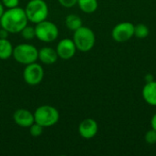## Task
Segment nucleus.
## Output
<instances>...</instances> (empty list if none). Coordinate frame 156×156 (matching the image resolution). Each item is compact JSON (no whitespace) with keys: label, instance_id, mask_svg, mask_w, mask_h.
<instances>
[{"label":"nucleus","instance_id":"obj_10","mask_svg":"<svg viewBox=\"0 0 156 156\" xmlns=\"http://www.w3.org/2000/svg\"><path fill=\"white\" fill-rule=\"evenodd\" d=\"M79 133L84 139H91L96 136L99 131L98 123L91 118L84 119L79 125Z\"/></svg>","mask_w":156,"mask_h":156},{"label":"nucleus","instance_id":"obj_20","mask_svg":"<svg viewBox=\"0 0 156 156\" xmlns=\"http://www.w3.org/2000/svg\"><path fill=\"white\" fill-rule=\"evenodd\" d=\"M144 140L148 144H156V131L151 129L146 132L144 135Z\"/></svg>","mask_w":156,"mask_h":156},{"label":"nucleus","instance_id":"obj_12","mask_svg":"<svg viewBox=\"0 0 156 156\" xmlns=\"http://www.w3.org/2000/svg\"><path fill=\"white\" fill-rule=\"evenodd\" d=\"M142 94L146 103L152 106H156V81L151 80L147 82L143 88Z\"/></svg>","mask_w":156,"mask_h":156},{"label":"nucleus","instance_id":"obj_8","mask_svg":"<svg viewBox=\"0 0 156 156\" xmlns=\"http://www.w3.org/2000/svg\"><path fill=\"white\" fill-rule=\"evenodd\" d=\"M134 36V25L131 22L118 23L112 31V37L114 41L123 43L130 40Z\"/></svg>","mask_w":156,"mask_h":156},{"label":"nucleus","instance_id":"obj_19","mask_svg":"<svg viewBox=\"0 0 156 156\" xmlns=\"http://www.w3.org/2000/svg\"><path fill=\"white\" fill-rule=\"evenodd\" d=\"M43 131H44V127L41 126V125L38 124V123H37V122H34V123L29 127L30 134H31L33 137H39V136L43 133Z\"/></svg>","mask_w":156,"mask_h":156},{"label":"nucleus","instance_id":"obj_25","mask_svg":"<svg viewBox=\"0 0 156 156\" xmlns=\"http://www.w3.org/2000/svg\"><path fill=\"white\" fill-rule=\"evenodd\" d=\"M4 12H5V9H4V5L2 4V2H0V18H1V16H3Z\"/></svg>","mask_w":156,"mask_h":156},{"label":"nucleus","instance_id":"obj_23","mask_svg":"<svg viewBox=\"0 0 156 156\" xmlns=\"http://www.w3.org/2000/svg\"><path fill=\"white\" fill-rule=\"evenodd\" d=\"M8 34H9V33H8L5 29L2 28V29L0 30V38H7Z\"/></svg>","mask_w":156,"mask_h":156},{"label":"nucleus","instance_id":"obj_3","mask_svg":"<svg viewBox=\"0 0 156 156\" xmlns=\"http://www.w3.org/2000/svg\"><path fill=\"white\" fill-rule=\"evenodd\" d=\"M24 10L28 22L33 24L46 20L48 16V6L44 0H30Z\"/></svg>","mask_w":156,"mask_h":156},{"label":"nucleus","instance_id":"obj_7","mask_svg":"<svg viewBox=\"0 0 156 156\" xmlns=\"http://www.w3.org/2000/svg\"><path fill=\"white\" fill-rule=\"evenodd\" d=\"M23 78L27 84L36 86L41 83L44 79V69L42 66L37 62L26 65L23 72Z\"/></svg>","mask_w":156,"mask_h":156},{"label":"nucleus","instance_id":"obj_16","mask_svg":"<svg viewBox=\"0 0 156 156\" xmlns=\"http://www.w3.org/2000/svg\"><path fill=\"white\" fill-rule=\"evenodd\" d=\"M65 25L69 30L75 31V30H77L78 28H80L82 26V20L78 15L70 14L66 17Z\"/></svg>","mask_w":156,"mask_h":156},{"label":"nucleus","instance_id":"obj_2","mask_svg":"<svg viewBox=\"0 0 156 156\" xmlns=\"http://www.w3.org/2000/svg\"><path fill=\"white\" fill-rule=\"evenodd\" d=\"M73 32L72 40L77 48V50L88 52L93 48L96 42V37L92 29L88 27L81 26Z\"/></svg>","mask_w":156,"mask_h":156},{"label":"nucleus","instance_id":"obj_1","mask_svg":"<svg viewBox=\"0 0 156 156\" xmlns=\"http://www.w3.org/2000/svg\"><path fill=\"white\" fill-rule=\"evenodd\" d=\"M28 19L25 10L21 7L8 8L0 18L1 27L5 29L10 34L20 33L21 30L27 25Z\"/></svg>","mask_w":156,"mask_h":156},{"label":"nucleus","instance_id":"obj_21","mask_svg":"<svg viewBox=\"0 0 156 156\" xmlns=\"http://www.w3.org/2000/svg\"><path fill=\"white\" fill-rule=\"evenodd\" d=\"M1 2L4 5V6L6 7L7 9L16 7L18 6V4H19V0H2Z\"/></svg>","mask_w":156,"mask_h":156},{"label":"nucleus","instance_id":"obj_15","mask_svg":"<svg viewBox=\"0 0 156 156\" xmlns=\"http://www.w3.org/2000/svg\"><path fill=\"white\" fill-rule=\"evenodd\" d=\"M77 5L80 10L86 14L94 13L98 8V0H78Z\"/></svg>","mask_w":156,"mask_h":156},{"label":"nucleus","instance_id":"obj_14","mask_svg":"<svg viewBox=\"0 0 156 156\" xmlns=\"http://www.w3.org/2000/svg\"><path fill=\"white\" fill-rule=\"evenodd\" d=\"M14 47L7 38H0V59H7L13 55Z\"/></svg>","mask_w":156,"mask_h":156},{"label":"nucleus","instance_id":"obj_13","mask_svg":"<svg viewBox=\"0 0 156 156\" xmlns=\"http://www.w3.org/2000/svg\"><path fill=\"white\" fill-rule=\"evenodd\" d=\"M58 58V53L56 49L48 47L42 48L40 50H38V59L46 64V65H51L57 62Z\"/></svg>","mask_w":156,"mask_h":156},{"label":"nucleus","instance_id":"obj_4","mask_svg":"<svg viewBox=\"0 0 156 156\" xmlns=\"http://www.w3.org/2000/svg\"><path fill=\"white\" fill-rule=\"evenodd\" d=\"M35 122L44 128L55 125L59 120L58 111L51 105H41L34 112Z\"/></svg>","mask_w":156,"mask_h":156},{"label":"nucleus","instance_id":"obj_24","mask_svg":"<svg viewBox=\"0 0 156 156\" xmlns=\"http://www.w3.org/2000/svg\"><path fill=\"white\" fill-rule=\"evenodd\" d=\"M151 127H152V129L156 131V113L151 119Z\"/></svg>","mask_w":156,"mask_h":156},{"label":"nucleus","instance_id":"obj_5","mask_svg":"<svg viewBox=\"0 0 156 156\" xmlns=\"http://www.w3.org/2000/svg\"><path fill=\"white\" fill-rule=\"evenodd\" d=\"M12 56L19 64L28 65L38 59V50L31 44L22 43L14 48Z\"/></svg>","mask_w":156,"mask_h":156},{"label":"nucleus","instance_id":"obj_9","mask_svg":"<svg viewBox=\"0 0 156 156\" xmlns=\"http://www.w3.org/2000/svg\"><path fill=\"white\" fill-rule=\"evenodd\" d=\"M56 51L58 58L62 59H69L74 57L77 51V48L72 39L63 38L58 43Z\"/></svg>","mask_w":156,"mask_h":156},{"label":"nucleus","instance_id":"obj_11","mask_svg":"<svg viewBox=\"0 0 156 156\" xmlns=\"http://www.w3.org/2000/svg\"><path fill=\"white\" fill-rule=\"evenodd\" d=\"M15 123L23 128H29L34 122V113L27 109H18L13 114Z\"/></svg>","mask_w":156,"mask_h":156},{"label":"nucleus","instance_id":"obj_6","mask_svg":"<svg viewBox=\"0 0 156 156\" xmlns=\"http://www.w3.org/2000/svg\"><path fill=\"white\" fill-rule=\"evenodd\" d=\"M36 37L42 42L49 43L55 41L58 37V28L51 21L44 20L37 24L35 27Z\"/></svg>","mask_w":156,"mask_h":156},{"label":"nucleus","instance_id":"obj_22","mask_svg":"<svg viewBox=\"0 0 156 156\" xmlns=\"http://www.w3.org/2000/svg\"><path fill=\"white\" fill-rule=\"evenodd\" d=\"M58 1L62 6L67 7V8H70V7L74 6L75 5H77L78 0H58Z\"/></svg>","mask_w":156,"mask_h":156},{"label":"nucleus","instance_id":"obj_17","mask_svg":"<svg viewBox=\"0 0 156 156\" xmlns=\"http://www.w3.org/2000/svg\"><path fill=\"white\" fill-rule=\"evenodd\" d=\"M150 34V30L149 27L145 25V24H137L136 26H134V36L137 38H145L149 36Z\"/></svg>","mask_w":156,"mask_h":156},{"label":"nucleus","instance_id":"obj_18","mask_svg":"<svg viewBox=\"0 0 156 156\" xmlns=\"http://www.w3.org/2000/svg\"><path fill=\"white\" fill-rule=\"evenodd\" d=\"M22 37L26 40H32L34 37H36V31L35 27L31 26H26L20 32Z\"/></svg>","mask_w":156,"mask_h":156}]
</instances>
